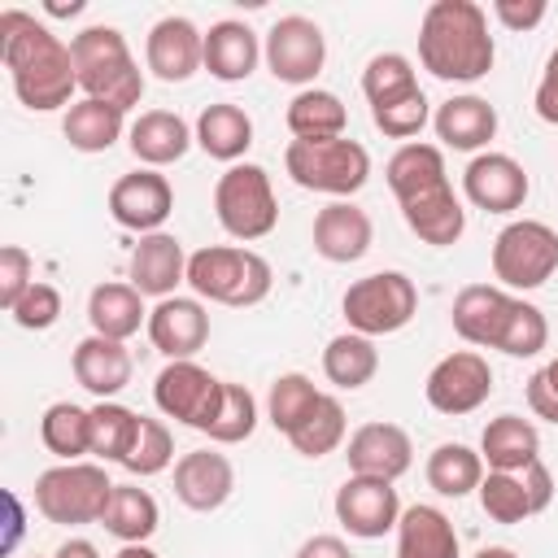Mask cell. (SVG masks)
<instances>
[{"label": "cell", "mask_w": 558, "mask_h": 558, "mask_svg": "<svg viewBox=\"0 0 558 558\" xmlns=\"http://www.w3.org/2000/svg\"><path fill=\"white\" fill-rule=\"evenodd\" d=\"M0 61L13 78L17 100L35 113H52V109L70 105V96L78 87L70 44H61V35H52L26 9L0 13Z\"/></svg>", "instance_id": "6da1fadb"}, {"label": "cell", "mask_w": 558, "mask_h": 558, "mask_svg": "<svg viewBox=\"0 0 558 558\" xmlns=\"http://www.w3.org/2000/svg\"><path fill=\"white\" fill-rule=\"evenodd\" d=\"M418 61L440 83H475L493 70L497 44L475 0H432L418 22Z\"/></svg>", "instance_id": "7a4b0ae2"}, {"label": "cell", "mask_w": 558, "mask_h": 558, "mask_svg": "<svg viewBox=\"0 0 558 558\" xmlns=\"http://www.w3.org/2000/svg\"><path fill=\"white\" fill-rule=\"evenodd\" d=\"M70 52H74V74H78V87L87 100L118 105L122 113L131 105H140L144 74H140V65L126 48V35L118 26H83L70 39Z\"/></svg>", "instance_id": "3957f363"}, {"label": "cell", "mask_w": 558, "mask_h": 558, "mask_svg": "<svg viewBox=\"0 0 558 558\" xmlns=\"http://www.w3.org/2000/svg\"><path fill=\"white\" fill-rule=\"evenodd\" d=\"M187 283L201 301H218V305H231V310H248L257 301H266L275 275H270V262L253 248H240V244H209V248H196L187 257Z\"/></svg>", "instance_id": "277c9868"}, {"label": "cell", "mask_w": 558, "mask_h": 558, "mask_svg": "<svg viewBox=\"0 0 558 558\" xmlns=\"http://www.w3.org/2000/svg\"><path fill=\"white\" fill-rule=\"evenodd\" d=\"M283 170L305 192H327L336 201H349L371 179V153L357 140H292L283 148Z\"/></svg>", "instance_id": "5b68a950"}, {"label": "cell", "mask_w": 558, "mask_h": 558, "mask_svg": "<svg viewBox=\"0 0 558 558\" xmlns=\"http://www.w3.org/2000/svg\"><path fill=\"white\" fill-rule=\"evenodd\" d=\"M109 497H113V480L96 462H61L35 480V510L61 527L100 523Z\"/></svg>", "instance_id": "8992f818"}, {"label": "cell", "mask_w": 558, "mask_h": 558, "mask_svg": "<svg viewBox=\"0 0 558 558\" xmlns=\"http://www.w3.org/2000/svg\"><path fill=\"white\" fill-rule=\"evenodd\" d=\"M214 214L231 240H262L279 222V201L270 187V174L253 161H235L214 183Z\"/></svg>", "instance_id": "52a82bcc"}, {"label": "cell", "mask_w": 558, "mask_h": 558, "mask_svg": "<svg viewBox=\"0 0 558 558\" xmlns=\"http://www.w3.org/2000/svg\"><path fill=\"white\" fill-rule=\"evenodd\" d=\"M344 323L357 336H392L418 314V288L401 270H375L366 279H353L340 296Z\"/></svg>", "instance_id": "ba28073f"}, {"label": "cell", "mask_w": 558, "mask_h": 558, "mask_svg": "<svg viewBox=\"0 0 558 558\" xmlns=\"http://www.w3.org/2000/svg\"><path fill=\"white\" fill-rule=\"evenodd\" d=\"M558 270V231L541 218H514L493 240V275L501 288L532 292Z\"/></svg>", "instance_id": "9c48e42d"}, {"label": "cell", "mask_w": 558, "mask_h": 558, "mask_svg": "<svg viewBox=\"0 0 558 558\" xmlns=\"http://www.w3.org/2000/svg\"><path fill=\"white\" fill-rule=\"evenodd\" d=\"M222 388L227 379L209 375L201 362H166L153 379V401L166 418L183 423V427H196V432H209L218 410H222Z\"/></svg>", "instance_id": "30bf717a"}, {"label": "cell", "mask_w": 558, "mask_h": 558, "mask_svg": "<svg viewBox=\"0 0 558 558\" xmlns=\"http://www.w3.org/2000/svg\"><path fill=\"white\" fill-rule=\"evenodd\" d=\"M262 57L270 65V74L279 83H292V87H305L314 83V74L323 70L327 61V35L314 17H301V13H288L279 17L270 31H266V44H262Z\"/></svg>", "instance_id": "8fae6325"}, {"label": "cell", "mask_w": 558, "mask_h": 558, "mask_svg": "<svg viewBox=\"0 0 558 558\" xmlns=\"http://www.w3.org/2000/svg\"><path fill=\"white\" fill-rule=\"evenodd\" d=\"M423 392H427V405L440 410V414H453V418H458V414H471V410H480V405L488 401V392H493V366H488V357L475 353V349H453V353H445V357L427 371Z\"/></svg>", "instance_id": "7c38bea8"}, {"label": "cell", "mask_w": 558, "mask_h": 558, "mask_svg": "<svg viewBox=\"0 0 558 558\" xmlns=\"http://www.w3.org/2000/svg\"><path fill=\"white\" fill-rule=\"evenodd\" d=\"M109 214H113L118 227L140 231V235H153L174 214V187H170V179L161 170L140 166V170L122 174L109 187Z\"/></svg>", "instance_id": "4fadbf2b"}, {"label": "cell", "mask_w": 558, "mask_h": 558, "mask_svg": "<svg viewBox=\"0 0 558 558\" xmlns=\"http://www.w3.org/2000/svg\"><path fill=\"white\" fill-rule=\"evenodd\" d=\"M336 519L349 527V536L375 541V536H384L401 523V497H397L392 480L349 475L336 488Z\"/></svg>", "instance_id": "5bb4252c"}, {"label": "cell", "mask_w": 558, "mask_h": 558, "mask_svg": "<svg viewBox=\"0 0 558 558\" xmlns=\"http://www.w3.org/2000/svg\"><path fill=\"white\" fill-rule=\"evenodd\" d=\"M462 192L484 214H514L523 209L532 183H527V170L510 153H475L471 166L462 170Z\"/></svg>", "instance_id": "9a60e30c"}, {"label": "cell", "mask_w": 558, "mask_h": 558, "mask_svg": "<svg viewBox=\"0 0 558 558\" xmlns=\"http://www.w3.org/2000/svg\"><path fill=\"white\" fill-rule=\"evenodd\" d=\"M144 61L161 83H187L196 70H205V31H196L192 17H161L153 22L144 39Z\"/></svg>", "instance_id": "2e32d148"}, {"label": "cell", "mask_w": 558, "mask_h": 558, "mask_svg": "<svg viewBox=\"0 0 558 558\" xmlns=\"http://www.w3.org/2000/svg\"><path fill=\"white\" fill-rule=\"evenodd\" d=\"M148 340L170 362H187L209 340V310L201 305V296H179L174 292V296H166L148 310Z\"/></svg>", "instance_id": "e0dca14e"}, {"label": "cell", "mask_w": 558, "mask_h": 558, "mask_svg": "<svg viewBox=\"0 0 558 558\" xmlns=\"http://www.w3.org/2000/svg\"><path fill=\"white\" fill-rule=\"evenodd\" d=\"M344 458H349V475H375L397 484L414 462V445H410V432L397 423H362L349 436Z\"/></svg>", "instance_id": "ac0fdd59"}, {"label": "cell", "mask_w": 558, "mask_h": 558, "mask_svg": "<svg viewBox=\"0 0 558 558\" xmlns=\"http://www.w3.org/2000/svg\"><path fill=\"white\" fill-rule=\"evenodd\" d=\"M231 493H235V466H231L227 453H218V449H192V453H183L174 462V497L187 510L209 514Z\"/></svg>", "instance_id": "d6986e66"}, {"label": "cell", "mask_w": 558, "mask_h": 558, "mask_svg": "<svg viewBox=\"0 0 558 558\" xmlns=\"http://www.w3.org/2000/svg\"><path fill=\"white\" fill-rule=\"evenodd\" d=\"M179 283H187V253H183L179 235H170V231L140 235V244L131 253V288L166 301V296H174Z\"/></svg>", "instance_id": "ffe728a7"}, {"label": "cell", "mask_w": 558, "mask_h": 558, "mask_svg": "<svg viewBox=\"0 0 558 558\" xmlns=\"http://www.w3.org/2000/svg\"><path fill=\"white\" fill-rule=\"evenodd\" d=\"M375 240V227H371V214L353 201H331L314 214V253L327 257V262H357L366 257Z\"/></svg>", "instance_id": "44dd1931"}, {"label": "cell", "mask_w": 558, "mask_h": 558, "mask_svg": "<svg viewBox=\"0 0 558 558\" xmlns=\"http://www.w3.org/2000/svg\"><path fill=\"white\" fill-rule=\"evenodd\" d=\"M70 366H74V379H78L92 397H100V401H113V397L131 384V371H135L131 349H126L122 340H109V336H96V331L74 344Z\"/></svg>", "instance_id": "7402d4cb"}, {"label": "cell", "mask_w": 558, "mask_h": 558, "mask_svg": "<svg viewBox=\"0 0 558 558\" xmlns=\"http://www.w3.org/2000/svg\"><path fill=\"white\" fill-rule=\"evenodd\" d=\"M510 305L514 296L497 283H466L458 296H453V331L475 344V349H497V336L510 318Z\"/></svg>", "instance_id": "603a6c76"}, {"label": "cell", "mask_w": 558, "mask_h": 558, "mask_svg": "<svg viewBox=\"0 0 558 558\" xmlns=\"http://www.w3.org/2000/svg\"><path fill=\"white\" fill-rule=\"evenodd\" d=\"M401 218L423 244H436V248L458 244L462 231H466V209H462V201L449 183H436V187L401 201Z\"/></svg>", "instance_id": "cb8c5ba5"}, {"label": "cell", "mask_w": 558, "mask_h": 558, "mask_svg": "<svg viewBox=\"0 0 558 558\" xmlns=\"http://www.w3.org/2000/svg\"><path fill=\"white\" fill-rule=\"evenodd\" d=\"M262 61V44L248 22L222 17L205 31V70L218 83H244Z\"/></svg>", "instance_id": "d4e9b609"}, {"label": "cell", "mask_w": 558, "mask_h": 558, "mask_svg": "<svg viewBox=\"0 0 558 558\" xmlns=\"http://www.w3.org/2000/svg\"><path fill=\"white\" fill-rule=\"evenodd\" d=\"M192 140H196V131L179 113H170V109H148L126 131V144H131L135 161L148 166V170H161V166L179 161L192 148Z\"/></svg>", "instance_id": "484cf974"}, {"label": "cell", "mask_w": 558, "mask_h": 558, "mask_svg": "<svg viewBox=\"0 0 558 558\" xmlns=\"http://www.w3.org/2000/svg\"><path fill=\"white\" fill-rule=\"evenodd\" d=\"M480 458L488 471H523L541 458V432L523 414H497L488 418L480 436Z\"/></svg>", "instance_id": "4316f807"}, {"label": "cell", "mask_w": 558, "mask_h": 558, "mask_svg": "<svg viewBox=\"0 0 558 558\" xmlns=\"http://www.w3.org/2000/svg\"><path fill=\"white\" fill-rule=\"evenodd\" d=\"M432 126H436V140H440L445 148L475 153V148H484V144L497 135V109H493L484 96H449V100L436 109Z\"/></svg>", "instance_id": "83f0119b"}, {"label": "cell", "mask_w": 558, "mask_h": 558, "mask_svg": "<svg viewBox=\"0 0 558 558\" xmlns=\"http://www.w3.org/2000/svg\"><path fill=\"white\" fill-rule=\"evenodd\" d=\"M397 558H462L458 532L445 510L436 506H410L397 523Z\"/></svg>", "instance_id": "f1b7e54d"}, {"label": "cell", "mask_w": 558, "mask_h": 558, "mask_svg": "<svg viewBox=\"0 0 558 558\" xmlns=\"http://www.w3.org/2000/svg\"><path fill=\"white\" fill-rule=\"evenodd\" d=\"M87 323L96 336L109 340H131L140 327H148V310H144V292H135L131 283H96L87 296Z\"/></svg>", "instance_id": "f546056e"}, {"label": "cell", "mask_w": 558, "mask_h": 558, "mask_svg": "<svg viewBox=\"0 0 558 558\" xmlns=\"http://www.w3.org/2000/svg\"><path fill=\"white\" fill-rule=\"evenodd\" d=\"M192 131H196V144H201L214 161H231V166H235V161L248 153V144H253V118H248L240 105H231V100L205 105Z\"/></svg>", "instance_id": "4dcf8cb0"}, {"label": "cell", "mask_w": 558, "mask_h": 558, "mask_svg": "<svg viewBox=\"0 0 558 558\" xmlns=\"http://www.w3.org/2000/svg\"><path fill=\"white\" fill-rule=\"evenodd\" d=\"M384 174H388V187H392L397 201H410V196H418V192H427V187H436V183H449V174H445V153H440L436 144H418V140L401 144V148L388 157Z\"/></svg>", "instance_id": "1f68e13d"}, {"label": "cell", "mask_w": 558, "mask_h": 558, "mask_svg": "<svg viewBox=\"0 0 558 558\" xmlns=\"http://www.w3.org/2000/svg\"><path fill=\"white\" fill-rule=\"evenodd\" d=\"M288 131L296 140H336L344 135L349 126V109L336 92H323V87H305L288 100Z\"/></svg>", "instance_id": "d6a6232c"}, {"label": "cell", "mask_w": 558, "mask_h": 558, "mask_svg": "<svg viewBox=\"0 0 558 558\" xmlns=\"http://www.w3.org/2000/svg\"><path fill=\"white\" fill-rule=\"evenodd\" d=\"M100 523L122 545H144L157 532L161 510H157V501H153L148 488H140V484H113V497H109V510H105Z\"/></svg>", "instance_id": "836d02e7"}, {"label": "cell", "mask_w": 558, "mask_h": 558, "mask_svg": "<svg viewBox=\"0 0 558 558\" xmlns=\"http://www.w3.org/2000/svg\"><path fill=\"white\" fill-rule=\"evenodd\" d=\"M122 109L118 105H105V100H74L70 109H65V122H61V131H65V140H70V148H78V153H105V148H113L118 140H122Z\"/></svg>", "instance_id": "e575fe53"}, {"label": "cell", "mask_w": 558, "mask_h": 558, "mask_svg": "<svg viewBox=\"0 0 558 558\" xmlns=\"http://www.w3.org/2000/svg\"><path fill=\"white\" fill-rule=\"evenodd\" d=\"M379 371V349L371 336H357V331H340L327 340L323 349V375L336 384V388H362L371 384Z\"/></svg>", "instance_id": "d590c367"}, {"label": "cell", "mask_w": 558, "mask_h": 558, "mask_svg": "<svg viewBox=\"0 0 558 558\" xmlns=\"http://www.w3.org/2000/svg\"><path fill=\"white\" fill-rule=\"evenodd\" d=\"M39 440L61 462H78L83 453H92V410L74 401H52L39 418Z\"/></svg>", "instance_id": "8d00e7d4"}, {"label": "cell", "mask_w": 558, "mask_h": 558, "mask_svg": "<svg viewBox=\"0 0 558 558\" xmlns=\"http://www.w3.org/2000/svg\"><path fill=\"white\" fill-rule=\"evenodd\" d=\"M427 484L440 493V497H466V493H480L484 484V458L458 440H445L427 453Z\"/></svg>", "instance_id": "74e56055"}, {"label": "cell", "mask_w": 558, "mask_h": 558, "mask_svg": "<svg viewBox=\"0 0 558 558\" xmlns=\"http://www.w3.org/2000/svg\"><path fill=\"white\" fill-rule=\"evenodd\" d=\"M140 418L135 410H126L122 401H96L92 405V453L105 462H126L135 436H140Z\"/></svg>", "instance_id": "f35d334b"}, {"label": "cell", "mask_w": 558, "mask_h": 558, "mask_svg": "<svg viewBox=\"0 0 558 558\" xmlns=\"http://www.w3.org/2000/svg\"><path fill=\"white\" fill-rule=\"evenodd\" d=\"M318 388H314V379L310 375H301V371H288V375H279L275 384H270V397H266V418L275 423V432H283V436H292L305 418H310V410L318 405Z\"/></svg>", "instance_id": "ab89813d"}, {"label": "cell", "mask_w": 558, "mask_h": 558, "mask_svg": "<svg viewBox=\"0 0 558 558\" xmlns=\"http://www.w3.org/2000/svg\"><path fill=\"white\" fill-rule=\"evenodd\" d=\"M344 432H349L344 405H340L336 397H327V392H323V397H318V405L310 410V418L288 436V445H292L301 458H323V453L340 449Z\"/></svg>", "instance_id": "60d3db41"}, {"label": "cell", "mask_w": 558, "mask_h": 558, "mask_svg": "<svg viewBox=\"0 0 558 558\" xmlns=\"http://www.w3.org/2000/svg\"><path fill=\"white\" fill-rule=\"evenodd\" d=\"M362 92L371 100V109L388 105V100H401L410 92H418V74H414V61L401 57V52H375L362 70Z\"/></svg>", "instance_id": "b9f144b4"}, {"label": "cell", "mask_w": 558, "mask_h": 558, "mask_svg": "<svg viewBox=\"0 0 558 558\" xmlns=\"http://www.w3.org/2000/svg\"><path fill=\"white\" fill-rule=\"evenodd\" d=\"M480 506L493 523H523L527 514H536L519 471H488L480 484Z\"/></svg>", "instance_id": "7bdbcfd3"}, {"label": "cell", "mask_w": 558, "mask_h": 558, "mask_svg": "<svg viewBox=\"0 0 558 558\" xmlns=\"http://www.w3.org/2000/svg\"><path fill=\"white\" fill-rule=\"evenodd\" d=\"M545 340H549L545 314H541L532 301L514 296L510 318H506V327H501V336H497V349L510 353V357H536V353L545 349Z\"/></svg>", "instance_id": "ee69618b"}, {"label": "cell", "mask_w": 558, "mask_h": 558, "mask_svg": "<svg viewBox=\"0 0 558 558\" xmlns=\"http://www.w3.org/2000/svg\"><path fill=\"white\" fill-rule=\"evenodd\" d=\"M253 427H257V397L244 384H227L222 388V410H218V418L205 436L218 440V445H240V440L253 436Z\"/></svg>", "instance_id": "f6af8a7d"}, {"label": "cell", "mask_w": 558, "mask_h": 558, "mask_svg": "<svg viewBox=\"0 0 558 558\" xmlns=\"http://www.w3.org/2000/svg\"><path fill=\"white\" fill-rule=\"evenodd\" d=\"M174 462V436H170V427L161 423V418H140V436H135V445H131V453H126V471L131 475H157V471H166Z\"/></svg>", "instance_id": "bcb514c9"}, {"label": "cell", "mask_w": 558, "mask_h": 558, "mask_svg": "<svg viewBox=\"0 0 558 558\" xmlns=\"http://www.w3.org/2000/svg\"><path fill=\"white\" fill-rule=\"evenodd\" d=\"M371 118H375V126H379L384 135L410 140V135H418V131L427 126L432 109H427V96H423V87H418V92H410V96H401V100H388V105L371 109Z\"/></svg>", "instance_id": "7dc6e473"}, {"label": "cell", "mask_w": 558, "mask_h": 558, "mask_svg": "<svg viewBox=\"0 0 558 558\" xmlns=\"http://www.w3.org/2000/svg\"><path fill=\"white\" fill-rule=\"evenodd\" d=\"M31 283H35V262H31V253H26L22 244H4V248H0V305L13 314V305L31 292Z\"/></svg>", "instance_id": "c3c4849f"}, {"label": "cell", "mask_w": 558, "mask_h": 558, "mask_svg": "<svg viewBox=\"0 0 558 558\" xmlns=\"http://www.w3.org/2000/svg\"><path fill=\"white\" fill-rule=\"evenodd\" d=\"M57 318H61V292L52 283H44V279H35L31 292L13 305V323L26 327V331H48Z\"/></svg>", "instance_id": "681fc988"}, {"label": "cell", "mask_w": 558, "mask_h": 558, "mask_svg": "<svg viewBox=\"0 0 558 558\" xmlns=\"http://www.w3.org/2000/svg\"><path fill=\"white\" fill-rule=\"evenodd\" d=\"M527 405H532L536 418L558 423V357L545 362V366L527 379Z\"/></svg>", "instance_id": "f907efd6"}, {"label": "cell", "mask_w": 558, "mask_h": 558, "mask_svg": "<svg viewBox=\"0 0 558 558\" xmlns=\"http://www.w3.org/2000/svg\"><path fill=\"white\" fill-rule=\"evenodd\" d=\"M493 13L510 31H532L545 22V0H493Z\"/></svg>", "instance_id": "816d5d0a"}, {"label": "cell", "mask_w": 558, "mask_h": 558, "mask_svg": "<svg viewBox=\"0 0 558 558\" xmlns=\"http://www.w3.org/2000/svg\"><path fill=\"white\" fill-rule=\"evenodd\" d=\"M532 105H536L541 122L558 126V48H554V52H549V61H545V74H541V83H536Z\"/></svg>", "instance_id": "f5cc1de1"}, {"label": "cell", "mask_w": 558, "mask_h": 558, "mask_svg": "<svg viewBox=\"0 0 558 558\" xmlns=\"http://www.w3.org/2000/svg\"><path fill=\"white\" fill-rule=\"evenodd\" d=\"M519 475H523V484H527V497H532V510L541 514V510H545V506L554 501V475H549V466H545V462L536 458V462H532V466H523Z\"/></svg>", "instance_id": "db71d44e"}, {"label": "cell", "mask_w": 558, "mask_h": 558, "mask_svg": "<svg viewBox=\"0 0 558 558\" xmlns=\"http://www.w3.org/2000/svg\"><path fill=\"white\" fill-rule=\"evenodd\" d=\"M296 558H353V554H349V545H344L340 536H327V532H323V536H310V541L296 549Z\"/></svg>", "instance_id": "11a10c76"}, {"label": "cell", "mask_w": 558, "mask_h": 558, "mask_svg": "<svg viewBox=\"0 0 558 558\" xmlns=\"http://www.w3.org/2000/svg\"><path fill=\"white\" fill-rule=\"evenodd\" d=\"M52 558H100V549L92 545V541H83V536H70V541H61L57 545V554Z\"/></svg>", "instance_id": "9f6ffc18"}, {"label": "cell", "mask_w": 558, "mask_h": 558, "mask_svg": "<svg viewBox=\"0 0 558 558\" xmlns=\"http://www.w3.org/2000/svg\"><path fill=\"white\" fill-rule=\"evenodd\" d=\"M4 506H9V536H4V549H13L17 536H22V501H17L13 493H4Z\"/></svg>", "instance_id": "6f0895ef"}, {"label": "cell", "mask_w": 558, "mask_h": 558, "mask_svg": "<svg viewBox=\"0 0 558 558\" xmlns=\"http://www.w3.org/2000/svg\"><path fill=\"white\" fill-rule=\"evenodd\" d=\"M471 558H519L514 549H506V545H484V549H475Z\"/></svg>", "instance_id": "680465c9"}, {"label": "cell", "mask_w": 558, "mask_h": 558, "mask_svg": "<svg viewBox=\"0 0 558 558\" xmlns=\"http://www.w3.org/2000/svg\"><path fill=\"white\" fill-rule=\"evenodd\" d=\"M113 558H157V554H153L148 545H122V549H118Z\"/></svg>", "instance_id": "91938a15"}]
</instances>
